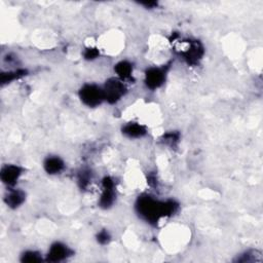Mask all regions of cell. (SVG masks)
Listing matches in <instances>:
<instances>
[{
  "mask_svg": "<svg viewBox=\"0 0 263 263\" xmlns=\"http://www.w3.org/2000/svg\"><path fill=\"white\" fill-rule=\"evenodd\" d=\"M179 209L180 204L176 199H160L148 193L139 195L135 202L139 218L152 226H157L161 220L174 216Z\"/></svg>",
  "mask_w": 263,
  "mask_h": 263,
  "instance_id": "cell-1",
  "label": "cell"
},
{
  "mask_svg": "<svg viewBox=\"0 0 263 263\" xmlns=\"http://www.w3.org/2000/svg\"><path fill=\"white\" fill-rule=\"evenodd\" d=\"M174 43L178 54L189 66H196L203 59L204 46L197 39H182Z\"/></svg>",
  "mask_w": 263,
  "mask_h": 263,
  "instance_id": "cell-2",
  "label": "cell"
},
{
  "mask_svg": "<svg viewBox=\"0 0 263 263\" xmlns=\"http://www.w3.org/2000/svg\"><path fill=\"white\" fill-rule=\"evenodd\" d=\"M78 99L87 108H97L105 103L103 86L96 82H85L78 89Z\"/></svg>",
  "mask_w": 263,
  "mask_h": 263,
  "instance_id": "cell-3",
  "label": "cell"
},
{
  "mask_svg": "<svg viewBox=\"0 0 263 263\" xmlns=\"http://www.w3.org/2000/svg\"><path fill=\"white\" fill-rule=\"evenodd\" d=\"M102 86L105 96V103H108L109 105H114L120 102L126 96L128 90L126 82L122 81L116 76L106 79Z\"/></svg>",
  "mask_w": 263,
  "mask_h": 263,
  "instance_id": "cell-4",
  "label": "cell"
},
{
  "mask_svg": "<svg viewBox=\"0 0 263 263\" xmlns=\"http://www.w3.org/2000/svg\"><path fill=\"white\" fill-rule=\"evenodd\" d=\"M167 73L168 65H154L148 67L144 72V85L151 91L159 89L165 83Z\"/></svg>",
  "mask_w": 263,
  "mask_h": 263,
  "instance_id": "cell-5",
  "label": "cell"
},
{
  "mask_svg": "<svg viewBox=\"0 0 263 263\" xmlns=\"http://www.w3.org/2000/svg\"><path fill=\"white\" fill-rule=\"evenodd\" d=\"M116 182L111 176H105L101 180V192L98 199V206L102 210L111 209L116 202Z\"/></svg>",
  "mask_w": 263,
  "mask_h": 263,
  "instance_id": "cell-6",
  "label": "cell"
},
{
  "mask_svg": "<svg viewBox=\"0 0 263 263\" xmlns=\"http://www.w3.org/2000/svg\"><path fill=\"white\" fill-rule=\"evenodd\" d=\"M45 262L60 263L67 261L74 256V250L62 240H55L50 243L47 252L44 254Z\"/></svg>",
  "mask_w": 263,
  "mask_h": 263,
  "instance_id": "cell-7",
  "label": "cell"
},
{
  "mask_svg": "<svg viewBox=\"0 0 263 263\" xmlns=\"http://www.w3.org/2000/svg\"><path fill=\"white\" fill-rule=\"evenodd\" d=\"M25 174V167L16 163H5L0 170V180L6 188L16 187Z\"/></svg>",
  "mask_w": 263,
  "mask_h": 263,
  "instance_id": "cell-8",
  "label": "cell"
},
{
  "mask_svg": "<svg viewBox=\"0 0 263 263\" xmlns=\"http://www.w3.org/2000/svg\"><path fill=\"white\" fill-rule=\"evenodd\" d=\"M43 171L49 176H58L66 170V161L63 157L57 154H49L42 161Z\"/></svg>",
  "mask_w": 263,
  "mask_h": 263,
  "instance_id": "cell-9",
  "label": "cell"
},
{
  "mask_svg": "<svg viewBox=\"0 0 263 263\" xmlns=\"http://www.w3.org/2000/svg\"><path fill=\"white\" fill-rule=\"evenodd\" d=\"M121 134L127 139L139 140L147 136L148 127L140 121L130 120L121 126Z\"/></svg>",
  "mask_w": 263,
  "mask_h": 263,
  "instance_id": "cell-10",
  "label": "cell"
},
{
  "mask_svg": "<svg viewBox=\"0 0 263 263\" xmlns=\"http://www.w3.org/2000/svg\"><path fill=\"white\" fill-rule=\"evenodd\" d=\"M27 198V193L18 188V187H13V188H6V192L3 196V201L7 208L10 210H16L21 208Z\"/></svg>",
  "mask_w": 263,
  "mask_h": 263,
  "instance_id": "cell-11",
  "label": "cell"
},
{
  "mask_svg": "<svg viewBox=\"0 0 263 263\" xmlns=\"http://www.w3.org/2000/svg\"><path fill=\"white\" fill-rule=\"evenodd\" d=\"M134 64L128 60L118 61L114 65V76L118 77L124 82L129 81L134 76Z\"/></svg>",
  "mask_w": 263,
  "mask_h": 263,
  "instance_id": "cell-12",
  "label": "cell"
},
{
  "mask_svg": "<svg viewBox=\"0 0 263 263\" xmlns=\"http://www.w3.org/2000/svg\"><path fill=\"white\" fill-rule=\"evenodd\" d=\"M28 74H29V71L28 69H25V68H13V69L1 71V74H0L1 86L9 85L14 81H17L24 78Z\"/></svg>",
  "mask_w": 263,
  "mask_h": 263,
  "instance_id": "cell-13",
  "label": "cell"
},
{
  "mask_svg": "<svg viewBox=\"0 0 263 263\" xmlns=\"http://www.w3.org/2000/svg\"><path fill=\"white\" fill-rule=\"evenodd\" d=\"M20 261L23 263L45 262V256L35 249H26L20 254Z\"/></svg>",
  "mask_w": 263,
  "mask_h": 263,
  "instance_id": "cell-14",
  "label": "cell"
},
{
  "mask_svg": "<svg viewBox=\"0 0 263 263\" xmlns=\"http://www.w3.org/2000/svg\"><path fill=\"white\" fill-rule=\"evenodd\" d=\"M92 179H93V176H92L91 170L81 168L80 171H78V174H77V178H76L77 185L82 191L88 190L89 186L91 185Z\"/></svg>",
  "mask_w": 263,
  "mask_h": 263,
  "instance_id": "cell-15",
  "label": "cell"
},
{
  "mask_svg": "<svg viewBox=\"0 0 263 263\" xmlns=\"http://www.w3.org/2000/svg\"><path fill=\"white\" fill-rule=\"evenodd\" d=\"M100 55H101V49L98 46H93V45L86 46L82 52L83 59L88 62L97 60Z\"/></svg>",
  "mask_w": 263,
  "mask_h": 263,
  "instance_id": "cell-16",
  "label": "cell"
},
{
  "mask_svg": "<svg viewBox=\"0 0 263 263\" xmlns=\"http://www.w3.org/2000/svg\"><path fill=\"white\" fill-rule=\"evenodd\" d=\"M112 239V235L111 233L109 232L108 229L104 228V229H101L97 232L96 234V240L99 245L101 246H106V245H109V242L111 241Z\"/></svg>",
  "mask_w": 263,
  "mask_h": 263,
  "instance_id": "cell-17",
  "label": "cell"
},
{
  "mask_svg": "<svg viewBox=\"0 0 263 263\" xmlns=\"http://www.w3.org/2000/svg\"><path fill=\"white\" fill-rule=\"evenodd\" d=\"M163 142L170 146H174L176 144L179 143L180 141V134L178 132H170V133H166L163 135V138H162Z\"/></svg>",
  "mask_w": 263,
  "mask_h": 263,
  "instance_id": "cell-18",
  "label": "cell"
},
{
  "mask_svg": "<svg viewBox=\"0 0 263 263\" xmlns=\"http://www.w3.org/2000/svg\"><path fill=\"white\" fill-rule=\"evenodd\" d=\"M260 255H256V251H246L243 254L239 255V258H237V261L239 262H253L256 261V257Z\"/></svg>",
  "mask_w": 263,
  "mask_h": 263,
  "instance_id": "cell-19",
  "label": "cell"
},
{
  "mask_svg": "<svg viewBox=\"0 0 263 263\" xmlns=\"http://www.w3.org/2000/svg\"><path fill=\"white\" fill-rule=\"evenodd\" d=\"M139 4L142 6H145V8L147 9H154L158 6V2L156 1H148V2L145 1V2H140Z\"/></svg>",
  "mask_w": 263,
  "mask_h": 263,
  "instance_id": "cell-20",
  "label": "cell"
}]
</instances>
